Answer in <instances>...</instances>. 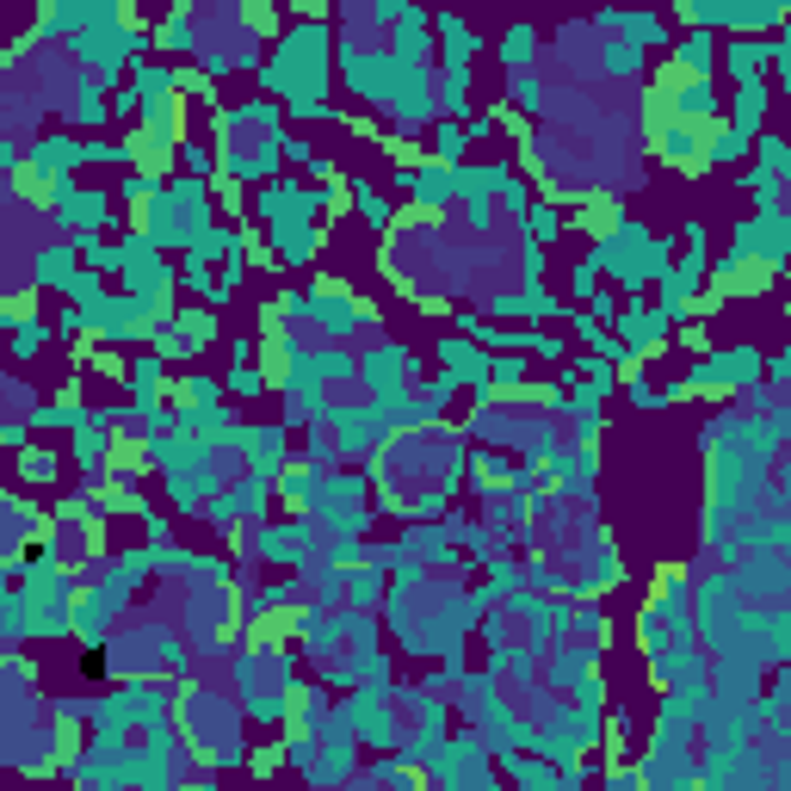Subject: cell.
<instances>
[{
  "label": "cell",
  "instance_id": "obj_9",
  "mask_svg": "<svg viewBox=\"0 0 791 791\" xmlns=\"http://www.w3.org/2000/svg\"><path fill=\"white\" fill-rule=\"evenodd\" d=\"M408 372V359L396 353V346H377L372 359H365V384L377 389V403H396V384H403Z\"/></svg>",
  "mask_w": 791,
  "mask_h": 791
},
{
  "label": "cell",
  "instance_id": "obj_16",
  "mask_svg": "<svg viewBox=\"0 0 791 791\" xmlns=\"http://www.w3.org/2000/svg\"><path fill=\"white\" fill-rule=\"evenodd\" d=\"M532 50H538V32H532V25H513L507 44H501V63L526 75V68H532Z\"/></svg>",
  "mask_w": 791,
  "mask_h": 791
},
{
  "label": "cell",
  "instance_id": "obj_33",
  "mask_svg": "<svg viewBox=\"0 0 791 791\" xmlns=\"http://www.w3.org/2000/svg\"><path fill=\"white\" fill-rule=\"evenodd\" d=\"M557 791H563V785H557Z\"/></svg>",
  "mask_w": 791,
  "mask_h": 791
},
{
  "label": "cell",
  "instance_id": "obj_13",
  "mask_svg": "<svg viewBox=\"0 0 791 791\" xmlns=\"http://www.w3.org/2000/svg\"><path fill=\"white\" fill-rule=\"evenodd\" d=\"M662 316H655V310H624V322H619V334H624V346H631V353H662V346H655V341H662Z\"/></svg>",
  "mask_w": 791,
  "mask_h": 791
},
{
  "label": "cell",
  "instance_id": "obj_4",
  "mask_svg": "<svg viewBox=\"0 0 791 791\" xmlns=\"http://www.w3.org/2000/svg\"><path fill=\"white\" fill-rule=\"evenodd\" d=\"M767 99H773L767 81H736V99H729V130H736L742 142L767 125Z\"/></svg>",
  "mask_w": 791,
  "mask_h": 791
},
{
  "label": "cell",
  "instance_id": "obj_14",
  "mask_svg": "<svg viewBox=\"0 0 791 791\" xmlns=\"http://www.w3.org/2000/svg\"><path fill=\"white\" fill-rule=\"evenodd\" d=\"M434 25H439V38H446V63H451V68H470V50H477V38H470V25H464V19L439 13Z\"/></svg>",
  "mask_w": 791,
  "mask_h": 791
},
{
  "label": "cell",
  "instance_id": "obj_11",
  "mask_svg": "<svg viewBox=\"0 0 791 791\" xmlns=\"http://www.w3.org/2000/svg\"><path fill=\"white\" fill-rule=\"evenodd\" d=\"M272 242H279V260L303 266L316 254V223L310 217H285V223H272Z\"/></svg>",
  "mask_w": 791,
  "mask_h": 791
},
{
  "label": "cell",
  "instance_id": "obj_1",
  "mask_svg": "<svg viewBox=\"0 0 791 791\" xmlns=\"http://www.w3.org/2000/svg\"><path fill=\"white\" fill-rule=\"evenodd\" d=\"M785 242H791L785 211H779V217H748V223H736V254H729V260H736V266H760V272H773V266L785 260Z\"/></svg>",
  "mask_w": 791,
  "mask_h": 791
},
{
  "label": "cell",
  "instance_id": "obj_23",
  "mask_svg": "<svg viewBox=\"0 0 791 791\" xmlns=\"http://www.w3.org/2000/svg\"><path fill=\"white\" fill-rule=\"evenodd\" d=\"M346 588H353V600L372 606L377 594H384V575H377V569H353V575H346Z\"/></svg>",
  "mask_w": 791,
  "mask_h": 791
},
{
  "label": "cell",
  "instance_id": "obj_17",
  "mask_svg": "<svg viewBox=\"0 0 791 791\" xmlns=\"http://www.w3.org/2000/svg\"><path fill=\"white\" fill-rule=\"evenodd\" d=\"M408 186H415V199L427 204V211H439V204L451 199V173H446V168H427V173H415Z\"/></svg>",
  "mask_w": 791,
  "mask_h": 791
},
{
  "label": "cell",
  "instance_id": "obj_28",
  "mask_svg": "<svg viewBox=\"0 0 791 791\" xmlns=\"http://www.w3.org/2000/svg\"><path fill=\"white\" fill-rule=\"evenodd\" d=\"M38 341H44V322H25V328L13 334V359H32Z\"/></svg>",
  "mask_w": 791,
  "mask_h": 791
},
{
  "label": "cell",
  "instance_id": "obj_25",
  "mask_svg": "<svg viewBox=\"0 0 791 791\" xmlns=\"http://www.w3.org/2000/svg\"><path fill=\"white\" fill-rule=\"evenodd\" d=\"M75 118H81V125H106V99H99V87H81Z\"/></svg>",
  "mask_w": 791,
  "mask_h": 791
},
{
  "label": "cell",
  "instance_id": "obj_5",
  "mask_svg": "<svg viewBox=\"0 0 791 791\" xmlns=\"http://www.w3.org/2000/svg\"><path fill=\"white\" fill-rule=\"evenodd\" d=\"M235 446L248 451L254 477H279L285 470V427H248V434H235Z\"/></svg>",
  "mask_w": 791,
  "mask_h": 791
},
{
  "label": "cell",
  "instance_id": "obj_2",
  "mask_svg": "<svg viewBox=\"0 0 791 791\" xmlns=\"http://www.w3.org/2000/svg\"><path fill=\"white\" fill-rule=\"evenodd\" d=\"M748 377H760V359H755V346H736V353H717L712 365L686 372V384L674 389V396H693V389H729V384H748Z\"/></svg>",
  "mask_w": 791,
  "mask_h": 791
},
{
  "label": "cell",
  "instance_id": "obj_29",
  "mask_svg": "<svg viewBox=\"0 0 791 791\" xmlns=\"http://www.w3.org/2000/svg\"><path fill=\"white\" fill-rule=\"evenodd\" d=\"M25 477L50 482V477H56V458H50V451H25Z\"/></svg>",
  "mask_w": 791,
  "mask_h": 791
},
{
  "label": "cell",
  "instance_id": "obj_12",
  "mask_svg": "<svg viewBox=\"0 0 791 791\" xmlns=\"http://www.w3.org/2000/svg\"><path fill=\"white\" fill-rule=\"evenodd\" d=\"M75 260H81L75 242H56V248L38 254L32 272H38V285H50V291H68V279H75Z\"/></svg>",
  "mask_w": 791,
  "mask_h": 791
},
{
  "label": "cell",
  "instance_id": "obj_31",
  "mask_svg": "<svg viewBox=\"0 0 791 791\" xmlns=\"http://www.w3.org/2000/svg\"><path fill=\"white\" fill-rule=\"evenodd\" d=\"M526 223H532V235H538V242H551V235L563 229V217H557V211H532Z\"/></svg>",
  "mask_w": 791,
  "mask_h": 791
},
{
  "label": "cell",
  "instance_id": "obj_22",
  "mask_svg": "<svg viewBox=\"0 0 791 791\" xmlns=\"http://www.w3.org/2000/svg\"><path fill=\"white\" fill-rule=\"evenodd\" d=\"M464 130H458V125H439L434 130V149H439V168H446V161H458V156H464Z\"/></svg>",
  "mask_w": 791,
  "mask_h": 791
},
{
  "label": "cell",
  "instance_id": "obj_24",
  "mask_svg": "<svg viewBox=\"0 0 791 791\" xmlns=\"http://www.w3.org/2000/svg\"><path fill=\"white\" fill-rule=\"evenodd\" d=\"M513 106H520V111H538V106H544V81H538V75H520V81H513Z\"/></svg>",
  "mask_w": 791,
  "mask_h": 791
},
{
  "label": "cell",
  "instance_id": "obj_18",
  "mask_svg": "<svg viewBox=\"0 0 791 791\" xmlns=\"http://www.w3.org/2000/svg\"><path fill=\"white\" fill-rule=\"evenodd\" d=\"M353 199H359V217L372 223V229H389V204L377 199V186H372V180H353Z\"/></svg>",
  "mask_w": 791,
  "mask_h": 791
},
{
  "label": "cell",
  "instance_id": "obj_30",
  "mask_svg": "<svg viewBox=\"0 0 791 791\" xmlns=\"http://www.w3.org/2000/svg\"><path fill=\"white\" fill-rule=\"evenodd\" d=\"M631 403L637 408H667V396H662V389H650L643 377H631Z\"/></svg>",
  "mask_w": 791,
  "mask_h": 791
},
{
  "label": "cell",
  "instance_id": "obj_21",
  "mask_svg": "<svg viewBox=\"0 0 791 791\" xmlns=\"http://www.w3.org/2000/svg\"><path fill=\"white\" fill-rule=\"evenodd\" d=\"M619 25H624V44H662V19H650V13H643V19H619Z\"/></svg>",
  "mask_w": 791,
  "mask_h": 791
},
{
  "label": "cell",
  "instance_id": "obj_32",
  "mask_svg": "<svg viewBox=\"0 0 791 791\" xmlns=\"http://www.w3.org/2000/svg\"><path fill=\"white\" fill-rule=\"evenodd\" d=\"M13 161H19V156H13V149H7V142H0V168H13Z\"/></svg>",
  "mask_w": 791,
  "mask_h": 791
},
{
  "label": "cell",
  "instance_id": "obj_6",
  "mask_svg": "<svg viewBox=\"0 0 791 791\" xmlns=\"http://www.w3.org/2000/svg\"><path fill=\"white\" fill-rule=\"evenodd\" d=\"M168 489H173V507H180V513H199V507H211V501H217V477H211V464L168 477Z\"/></svg>",
  "mask_w": 791,
  "mask_h": 791
},
{
  "label": "cell",
  "instance_id": "obj_27",
  "mask_svg": "<svg viewBox=\"0 0 791 791\" xmlns=\"http://www.w3.org/2000/svg\"><path fill=\"white\" fill-rule=\"evenodd\" d=\"M637 63H643V50H637V44H612V50H606V68H612V75H631Z\"/></svg>",
  "mask_w": 791,
  "mask_h": 791
},
{
  "label": "cell",
  "instance_id": "obj_20",
  "mask_svg": "<svg viewBox=\"0 0 791 791\" xmlns=\"http://www.w3.org/2000/svg\"><path fill=\"white\" fill-rule=\"evenodd\" d=\"M785 168H791L785 142H779V137H760V168H755V173H767V180H785Z\"/></svg>",
  "mask_w": 791,
  "mask_h": 791
},
{
  "label": "cell",
  "instance_id": "obj_7",
  "mask_svg": "<svg viewBox=\"0 0 791 791\" xmlns=\"http://www.w3.org/2000/svg\"><path fill=\"white\" fill-rule=\"evenodd\" d=\"M767 63H773V44H760V38H729L724 44V68L736 81H760Z\"/></svg>",
  "mask_w": 791,
  "mask_h": 791
},
{
  "label": "cell",
  "instance_id": "obj_3",
  "mask_svg": "<svg viewBox=\"0 0 791 791\" xmlns=\"http://www.w3.org/2000/svg\"><path fill=\"white\" fill-rule=\"evenodd\" d=\"M50 217H56V229L94 235L99 223H106V192H81L75 180H63V186H56V204H50Z\"/></svg>",
  "mask_w": 791,
  "mask_h": 791
},
{
  "label": "cell",
  "instance_id": "obj_15",
  "mask_svg": "<svg viewBox=\"0 0 791 791\" xmlns=\"http://www.w3.org/2000/svg\"><path fill=\"white\" fill-rule=\"evenodd\" d=\"M75 254L94 266V272H118V266H125V248H111V242H99V235H81Z\"/></svg>",
  "mask_w": 791,
  "mask_h": 791
},
{
  "label": "cell",
  "instance_id": "obj_8",
  "mask_svg": "<svg viewBox=\"0 0 791 791\" xmlns=\"http://www.w3.org/2000/svg\"><path fill=\"white\" fill-rule=\"evenodd\" d=\"M712 63H717V38H712V32H693L686 44H674V75L712 81Z\"/></svg>",
  "mask_w": 791,
  "mask_h": 791
},
{
  "label": "cell",
  "instance_id": "obj_26",
  "mask_svg": "<svg viewBox=\"0 0 791 791\" xmlns=\"http://www.w3.org/2000/svg\"><path fill=\"white\" fill-rule=\"evenodd\" d=\"M229 389H235V396H260V389H266V372H254V365H235V372H229Z\"/></svg>",
  "mask_w": 791,
  "mask_h": 791
},
{
  "label": "cell",
  "instance_id": "obj_19",
  "mask_svg": "<svg viewBox=\"0 0 791 791\" xmlns=\"http://www.w3.org/2000/svg\"><path fill=\"white\" fill-rule=\"evenodd\" d=\"M742 156H748V142L736 137V130H717V137L705 142V156H698V161H724V168H729V161H742Z\"/></svg>",
  "mask_w": 791,
  "mask_h": 791
},
{
  "label": "cell",
  "instance_id": "obj_10",
  "mask_svg": "<svg viewBox=\"0 0 791 791\" xmlns=\"http://www.w3.org/2000/svg\"><path fill=\"white\" fill-rule=\"evenodd\" d=\"M260 557H272V563H303V557H310V526H266V532H260Z\"/></svg>",
  "mask_w": 791,
  "mask_h": 791
}]
</instances>
